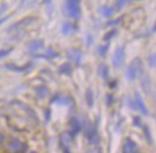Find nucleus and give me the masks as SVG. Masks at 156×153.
Here are the masks:
<instances>
[{
    "label": "nucleus",
    "mask_w": 156,
    "mask_h": 153,
    "mask_svg": "<svg viewBox=\"0 0 156 153\" xmlns=\"http://www.w3.org/2000/svg\"><path fill=\"white\" fill-rule=\"evenodd\" d=\"M33 21V18L32 17H25L21 19V21H18L17 23H15L13 24L12 26L8 27V30H7V33H13V32H16V31H20V30H23L25 26H27L29 24H31Z\"/></svg>",
    "instance_id": "nucleus-8"
},
{
    "label": "nucleus",
    "mask_w": 156,
    "mask_h": 153,
    "mask_svg": "<svg viewBox=\"0 0 156 153\" xmlns=\"http://www.w3.org/2000/svg\"><path fill=\"white\" fill-rule=\"evenodd\" d=\"M86 99H87V105L89 107H92L94 105V93L91 90H88L87 93H86Z\"/></svg>",
    "instance_id": "nucleus-18"
},
{
    "label": "nucleus",
    "mask_w": 156,
    "mask_h": 153,
    "mask_svg": "<svg viewBox=\"0 0 156 153\" xmlns=\"http://www.w3.org/2000/svg\"><path fill=\"white\" fill-rule=\"evenodd\" d=\"M65 14L69 18L80 17L81 15V8H80V0H66L65 2Z\"/></svg>",
    "instance_id": "nucleus-1"
},
{
    "label": "nucleus",
    "mask_w": 156,
    "mask_h": 153,
    "mask_svg": "<svg viewBox=\"0 0 156 153\" xmlns=\"http://www.w3.org/2000/svg\"><path fill=\"white\" fill-rule=\"evenodd\" d=\"M51 1H52V0H44V2L46 5H49L50 2H51Z\"/></svg>",
    "instance_id": "nucleus-33"
},
{
    "label": "nucleus",
    "mask_w": 156,
    "mask_h": 153,
    "mask_svg": "<svg viewBox=\"0 0 156 153\" xmlns=\"http://www.w3.org/2000/svg\"><path fill=\"white\" fill-rule=\"evenodd\" d=\"M106 102H107V105H113V102H114V98H113L112 94H107L106 95Z\"/></svg>",
    "instance_id": "nucleus-28"
},
{
    "label": "nucleus",
    "mask_w": 156,
    "mask_h": 153,
    "mask_svg": "<svg viewBox=\"0 0 156 153\" xmlns=\"http://www.w3.org/2000/svg\"><path fill=\"white\" fill-rule=\"evenodd\" d=\"M4 141H5V136L0 133V146L2 145V143H4Z\"/></svg>",
    "instance_id": "nucleus-31"
},
{
    "label": "nucleus",
    "mask_w": 156,
    "mask_h": 153,
    "mask_svg": "<svg viewBox=\"0 0 156 153\" xmlns=\"http://www.w3.org/2000/svg\"><path fill=\"white\" fill-rule=\"evenodd\" d=\"M126 1H128V0H116L114 9H115V10H121V9L126 5Z\"/></svg>",
    "instance_id": "nucleus-23"
},
{
    "label": "nucleus",
    "mask_w": 156,
    "mask_h": 153,
    "mask_svg": "<svg viewBox=\"0 0 156 153\" xmlns=\"http://www.w3.org/2000/svg\"><path fill=\"white\" fill-rule=\"evenodd\" d=\"M92 41H94V40H92V36H91V35H88L87 36V44L88 45H91Z\"/></svg>",
    "instance_id": "nucleus-30"
},
{
    "label": "nucleus",
    "mask_w": 156,
    "mask_h": 153,
    "mask_svg": "<svg viewBox=\"0 0 156 153\" xmlns=\"http://www.w3.org/2000/svg\"><path fill=\"white\" fill-rule=\"evenodd\" d=\"M148 64H149L151 67H155L156 59H155V55H154V53H153L152 56H149V58H148Z\"/></svg>",
    "instance_id": "nucleus-26"
},
{
    "label": "nucleus",
    "mask_w": 156,
    "mask_h": 153,
    "mask_svg": "<svg viewBox=\"0 0 156 153\" xmlns=\"http://www.w3.org/2000/svg\"><path fill=\"white\" fill-rule=\"evenodd\" d=\"M123 153H138V146L132 140L126 138L123 144Z\"/></svg>",
    "instance_id": "nucleus-10"
},
{
    "label": "nucleus",
    "mask_w": 156,
    "mask_h": 153,
    "mask_svg": "<svg viewBox=\"0 0 156 153\" xmlns=\"http://www.w3.org/2000/svg\"><path fill=\"white\" fill-rule=\"evenodd\" d=\"M7 151L8 153H21L22 151H24V144H23V142H21L20 140L17 138H13V140H10L7 143Z\"/></svg>",
    "instance_id": "nucleus-5"
},
{
    "label": "nucleus",
    "mask_w": 156,
    "mask_h": 153,
    "mask_svg": "<svg viewBox=\"0 0 156 153\" xmlns=\"http://www.w3.org/2000/svg\"><path fill=\"white\" fill-rule=\"evenodd\" d=\"M59 74L62 75H71L72 74V67H71V64L69 62H65V64H63V65L59 67Z\"/></svg>",
    "instance_id": "nucleus-15"
},
{
    "label": "nucleus",
    "mask_w": 156,
    "mask_h": 153,
    "mask_svg": "<svg viewBox=\"0 0 156 153\" xmlns=\"http://www.w3.org/2000/svg\"><path fill=\"white\" fill-rule=\"evenodd\" d=\"M75 31H76V27L74 26L73 24H71V23H64L63 26H62V32H63V34L65 35L72 34Z\"/></svg>",
    "instance_id": "nucleus-13"
},
{
    "label": "nucleus",
    "mask_w": 156,
    "mask_h": 153,
    "mask_svg": "<svg viewBox=\"0 0 156 153\" xmlns=\"http://www.w3.org/2000/svg\"><path fill=\"white\" fill-rule=\"evenodd\" d=\"M61 142H62V143H63V144H64L65 142H66V144H69V143L72 142V135H71V134H69V135H67V138H65L64 136L62 135Z\"/></svg>",
    "instance_id": "nucleus-25"
},
{
    "label": "nucleus",
    "mask_w": 156,
    "mask_h": 153,
    "mask_svg": "<svg viewBox=\"0 0 156 153\" xmlns=\"http://www.w3.org/2000/svg\"><path fill=\"white\" fill-rule=\"evenodd\" d=\"M32 153H37V152H32Z\"/></svg>",
    "instance_id": "nucleus-35"
},
{
    "label": "nucleus",
    "mask_w": 156,
    "mask_h": 153,
    "mask_svg": "<svg viewBox=\"0 0 156 153\" xmlns=\"http://www.w3.org/2000/svg\"><path fill=\"white\" fill-rule=\"evenodd\" d=\"M66 56L69 60L72 61L73 64L79 66L82 61V51L80 49L76 48H71L69 50H66Z\"/></svg>",
    "instance_id": "nucleus-3"
},
{
    "label": "nucleus",
    "mask_w": 156,
    "mask_h": 153,
    "mask_svg": "<svg viewBox=\"0 0 156 153\" xmlns=\"http://www.w3.org/2000/svg\"><path fill=\"white\" fill-rule=\"evenodd\" d=\"M99 74L104 79L108 78V67L106 65H100L99 66Z\"/></svg>",
    "instance_id": "nucleus-17"
},
{
    "label": "nucleus",
    "mask_w": 156,
    "mask_h": 153,
    "mask_svg": "<svg viewBox=\"0 0 156 153\" xmlns=\"http://www.w3.org/2000/svg\"><path fill=\"white\" fill-rule=\"evenodd\" d=\"M31 67V64L26 66H22V67H18L16 65H12V64H7L6 65V68L9 70H13V72H26L27 69H30Z\"/></svg>",
    "instance_id": "nucleus-14"
},
{
    "label": "nucleus",
    "mask_w": 156,
    "mask_h": 153,
    "mask_svg": "<svg viewBox=\"0 0 156 153\" xmlns=\"http://www.w3.org/2000/svg\"><path fill=\"white\" fill-rule=\"evenodd\" d=\"M122 18H117V19H115V21H113V22H107V26H115V25H119L120 23H121Z\"/></svg>",
    "instance_id": "nucleus-27"
},
{
    "label": "nucleus",
    "mask_w": 156,
    "mask_h": 153,
    "mask_svg": "<svg viewBox=\"0 0 156 153\" xmlns=\"http://www.w3.org/2000/svg\"><path fill=\"white\" fill-rule=\"evenodd\" d=\"M140 68H141V61H140L139 58H136L130 64V66L128 67V70H126V77H128V79L133 81V79L137 78L139 72H140Z\"/></svg>",
    "instance_id": "nucleus-2"
},
{
    "label": "nucleus",
    "mask_w": 156,
    "mask_h": 153,
    "mask_svg": "<svg viewBox=\"0 0 156 153\" xmlns=\"http://www.w3.org/2000/svg\"><path fill=\"white\" fill-rule=\"evenodd\" d=\"M69 126L72 129V134H78L81 131V124L79 121L78 118H72L69 120Z\"/></svg>",
    "instance_id": "nucleus-11"
},
{
    "label": "nucleus",
    "mask_w": 156,
    "mask_h": 153,
    "mask_svg": "<svg viewBox=\"0 0 156 153\" xmlns=\"http://www.w3.org/2000/svg\"><path fill=\"white\" fill-rule=\"evenodd\" d=\"M35 92H37V94H38L40 98H46V96L48 95V93H49L48 88H46L44 85H41L39 88H35Z\"/></svg>",
    "instance_id": "nucleus-16"
},
{
    "label": "nucleus",
    "mask_w": 156,
    "mask_h": 153,
    "mask_svg": "<svg viewBox=\"0 0 156 153\" xmlns=\"http://www.w3.org/2000/svg\"><path fill=\"white\" fill-rule=\"evenodd\" d=\"M115 35H116V30H115V28H114V30H111L109 32H107V33L104 35V41H109V40H112Z\"/></svg>",
    "instance_id": "nucleus-22"
},
{
    "label": "nucleus",
    "mask_w": 156,
    "mask_h": 153,
    "mask_svg": "<svg viewBox=\"0 0 156 153\" xmlns=\"http://www.w3.org/2000/svg\"><path fill=\"white\" fill-rule=\"evenodd\" d=\"M63 153H71L69 152V149H66V148H64V150H63Z\"/></svg>",
    "instance_id": "nucleus-34"
},
{
    "label": "nucleus",
    "mask_w": 156,
    "mask_h": 153,
    "mask_svg": "<svg viewBox=\"0 0 156 153\" xmlns=\"http://www.w3.org/2000/svg\"><path fill=\"white\" fill-rule=\"evenodd\" d=\"M100 12H101V15H103L104 17L109 18L114 15L115 9H114V7H112V6H103V7L100 8Z\"/></svg>",
    "instance_id": "nucleus-12"
},
{
    "label": "nucleus",
    "mask_w": 156,
    "mask_h": 153,
    "mask_svg": "<svg viewBox=\"0 0 156 153\" xmlns=\"http://www.w3.org/2000/svg\"><path fill=\"white\" fill-rule=\"evenodd\" d=\"M87 140L90 144H96L98 142V133H97V128L94 124L89 122L87 125Z\"/></svg>",
    "instance_id": "nucleus-7"
},
{
    "label": "nucleus",
    "mask_w": 156,
    "mask_h": 153,
    "mask_svg": "<svg viewBox=\"0 0 156 153\" xmlns=\"http://www.w3.org/2000/svg\"><path fill=\"white\" fill-rule=\"evenodd\" d=\"M123 60H124V45H120L114 51V55H113L112 58V64L114 67L119 68V67H121Z\"/></svg>",
    "instance_id": "nucleus-4"
},
{
    "label": "nucleus",
    "mask_w": 156,
    "mask_h": 153,
    "mask_svg": "<svg viewBox=\"0 0 156 153\" xmlns=\"http://www.w3.org/2000/svg\"><path fill=\"white\" fill-rule=\"evenodd\" d=\"M107 51H108V45L107 44L106 45H100L99 48L97 49V53L99 55L100 57H105Z\"/></svg>",
    "instance_id": "nucleus-19"
},
{
    "label": "nucleus",
    "mask_w": 156,
    "mask_h": 153,
    "mask_svg": "<svg viewBox=\"0 0 156 153\" xmlns=\"http://www.w3.org/2000/svg\"><path fill=\"white\" fill-rule=\"evenodd\" d=\"M7 9H8V6H7L6 4L0 5V15H1V14H4L5 12L7 10Z\"/></svg>",
    "instance_id": "nucleus-29"
},
{
    "label": "nucleus",
    "mask_w": 156,
    "mask_h": 153,
    "mask_svg": "<svg viewBox=\"0 0 156 153\" xmlns=\"http://www.w3.org/2000/svg\"><path fill=\"white\" fill-rule=\"evenodd\" d=\"M44 43L42 40H33V41H31L30 43H29V45H27V51L30 53H35L44 48Z\"/></svg>",
    "instance_id": "nucleus-9"
},
{
    "label": "nucleus",
    "mask_w": 156,
    "mask_h": 153,
    "mask_svg": "<svg viewBox=\"0 0 156 153\" xmlns=\"http://www.w3.org/2000/svg\"><path fill=\"white\" fill-rule=\"evenodd\" d=\"M133 105L134 108L138 110L139 112H141L144 116H147L148 115V109L146 105H145V102H144L143 98L140 96L138 92H136L134 93V100H133Z\"/></svg>",
    "instance_id": "nucleus-6"
},
{
    "label": "nucleus",
    "mask_w": 156,
    "mask_h": 153,
    "mask_svg": "<svg viewBox=\"0 0 156 153\" xmlns=\"http://www.w3.org/2000/svg\"><path fill=\"white\" fill-rule=\"evenodd\" d=\"M7 19H8V17H6V18H0V25H1V24H2V23L5 22V21H7Z\"/></svg>",
    "instance_id": "nucleus-32"
},
{
    "label": "nucleus",
    "mask_w": 156,
    "mask_h": 153,
    "mask_svg": "<svg viewBox=\"0 0 156 153\" xmlns=\"http://www.w3.org/2000/svg\"><path fill=\"white\" fill-rule=\"evenodd\" d=\"M144 78H141V86H143L145 90H146V92H148V88L151 86V81H149V78H148L147 76H145V75H143Z\"/></svg>",
    "instance_id": "nucleus-20"
},
{
    "label": "nucleus",
    "mask_w": 156,
    "mask_h": 153,
    "mask_svg": "<svg viewBox=\"0 0 156 153\" xmlns=\"http://www.w3.org/2000/svg\"><path fill=\"white\" fill-rule=\"evenodd\" d=\"M10 52H12V49H2V50H0V59L7 57Z\"/></svg>",
    "instance_id": "nucleus-24"
},
{
    "label": "nucleus",
    "mask_w": 156,
    "mask_h": 153,
    "mask_svg": "<svg viewBox=\"0 0 156 153\" xmlns=\"http://www.w3.org/2000/svg\"><path fill=\"white\" fill-rule=\"evenodd\" d=\"M44 57H46V58H57L58 57V53L56 52V51H54V49L52 48H49L47 50V52H46V55H44Z\"/></svg>",
    "instance_id": "nucleus-21"
}]
</instances>
